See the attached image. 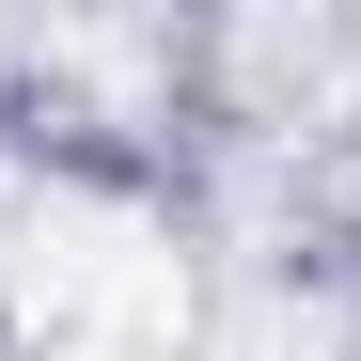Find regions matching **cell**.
<instances>
[{
  "label": "cell",
  "instance_id": "cell-1",
  "mask_svg": "<svg viewBox=\"0 0 361 361\" xmlns=\"http://www.w3.org/2000/svg\"><path fill=\"white\" fill-rule=\"evenodd\" d=\"M32 345L47 361H173V330H189V283H173V252L142 220H94V204H47L32 235Z\"/></svg>",
  "mask_w": 361,
  "mask_h": 361
}]
</instances>
